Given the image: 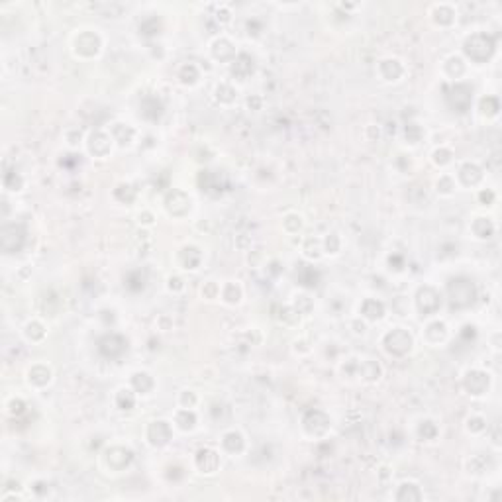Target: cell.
Masks as SVG:
<instances>
[{
  "instance_id": "cell-25",
  "label": "cell",
  "mask_w": 502,
  "mask_h": 502,
  "mask_svg": "<svg viewBox=\"0 0 502 502\" xmlns=\"http://www.w3.org/2000/svg\"><path fill=\"white\" fill-rule=\"evenodd\" d=\"M224 447H226L230 453H240V451L244 449V439H242L240 434L230 432V434L224 436Z\"/></svg>"
},
{
  "instance_id": "cell-16",
  "label": "cell",
  "mask_w": 502,
  "mask_h": 502,
  "mask_svg": "<svg viewBox=\"0 0 502 502\" xmlns=\"http://www.w3.org/2000/svg\"><path fill=\"white\" fill-rule=\"evenodd\" d=\"M89 149L96 157L108 155V151H110V137L106 133H102V131H94L93 135H91V141H89Z\"/></svg>"
},
{
  "instance_id": "cell-55",
  "label": "cell",
  "mask_w": 502,
  "mask_h": 502,
  "mask_svg": "<svg viewBox=\"0 0 502 502\" xmlns=\"http://www.w3.org/2000/svg\"><path fill=\"white\" fill-rule=\"evenodd\" d=\"M326 248H328V251H338V248H340L338 238H336V236H330L328 242H326Z\"/></svg>"
},
{
  "instance_id": "cell-38",
  "label": "cell",
  "mask_w": 502,
  "mask_h": 502,
  "mask_svg": "<svg viewBox=\"0 0 502 502\" xmlns=\"http://www.w3.org/2000/svg\"><path fill=\"white\" fill-rule=\"evenodd\" d=\"M4 187L10 188V190H20L22 188V177L18 173H14V171L6 173L4 175Z\"/></svg>"
},
{
  "instance_id": "cell-28",
  "label": "cell",
  "mask_w": 502,
  "mask_h": 502,
  "mask_svg": "<svg viewBox=\"0 0 502 502\" xmlns=\"http://www.w3.org/2000/svg\"><path fill=\"white\" fill-rule=\"evenodd\" d=\"M131 384H133V388L137 392H149L151 386H153V380H151V376L147 375V373H137L131 378Z\"/></svg>"
},
{
  "instance_id": "cell-10",
  "label": "cell",
  "mask_w": 502,
  "mask_h": 502,
  "mask_svg": "<svg viewBox=\"0 0 502 502\" xmlns=\"http://www.w3.org/2000/svg\"><path fill=\"white\" fill-rule=\"evenodd\" d=\"M198 185L202 187V190H206L208 194L216 196L226 187V177L216 173V171H202L200 177H198Z\"/></svg>"
},
{
  "instance_id": "cell-48",
  "label": "cell",
  "mask_w": 502,
  "mask_h": 502,
  "mask_svg": "<svg viewBox=\"0 0 502 502\" xmlns=\"http://www.w3.org/2000/svg\"><path fill=\"white\" fill-rule=\"evenodd\" d=\"M420 137H422V129H420L418 126H416V124L406 126V139H408V141L416 143V141H418Z\"/></svg>"
},
{
  "instance_id": "cell-50",
  "label": "cell",
  "mask_w": 502,
  "mask_h": 502,
  "mask_svg": "<svg viewBox=\"0 0 502 502\" xmlns=\"http://www.w3.org/2000/svg\"><path fill=\"white\" fill-rule=\"evenodd\" d=\"M310 306H312V302H310L308 296H298V300H296V310H298V314L310 310Z\"/></svg>"
},
{
  "instance_id": "cell-7",
  "label": "cell",
  "mask_w": 502,
  "mask_h": 502,
  "mask_svg": "<svg viewBox=\"0 0 502 502\" xmlns=\"http://www.w3.org/2000/svg\"><path fill=\"white\" fill-rule=\"evenodd\" d=\"M416 304L420 308L422 314H434L441 306V300H439L438 290H434L432 286H424L418 290V296H416Z\"/></svg>"
},
{
  "instance_id": "cell-33",
  "label": "cell",
  "mask_w": 502,
  "mask_h": 502,
  "mask_svg": "<svg viewBox=\"0 0 502 502\" xmlns=\"http://www.w3.org/2000/svg\"><path fill=\"white\" fill-rule=\"evenodd\" d=\"M116 404H118V408H122V410H131L133 404H135L133 392H131V390H120L118 396H116Z\"/></svg>"
},
{
  "instance_id": "cell-14",
  "label": "cell",
  "mask_w": 502,
  "mask_h": 502,
  "mask_svg": "<svg viewBox=\"0 0 502 502\" xmlns=\"http://www.w3.org/2000/svg\"><path fill=\"white\" fill-rule=\"evenodd\" d=\"M196 465L198 469L204 473H214L220 467V457L216 451L212 449H200L196 455Z\"/></svg>"
},
{
  "instance_id": "cell-40",
  "label": "cell",
  "mask_w": 502,
  "mask_h": 502,
  "mask_svg": "<svg viewBox=\"0 0 502 502\" xmlns=\"http://www.w3.org/2000/svg\"><path fill=\"white\" fill-rule=\"evenodd\" d=\"M116 198L118 200H122V202H131L133 198H135V190L129 187V185H120V187L116 188Z\"/></svg>"
},
{
  "instance_id": "cell-52",
  "label": "cell",
  "mask_w": 502,
  "mask_h": 502,
  "mask_svg": "<svg viewBox=\"0 0 502 502\" xmlns=\"http://www.w3.org/2000/svg\"><path fill=\"white\" fill-rule=\"evenodd\" d=\"M485 428V420L483 418H473V420H469V430H473V432H481Z\"/></svg>"
},
{
  "instance_id": "cell-11",
  "label": "cell",
  "mask_w": 502,
  "mask_h": 502,
  "mask_svg": "<svg viewBox=\"0 0 502 502\" xmlns=\"http://www.w3.org/2000/svg\"><path fill=\"white\" fill-rule=\"evenodd\" d=\"M75 47H77V53L79 55H85V57H93L98 53V47H100V37L93 33V31H85L77 37L75 41Z\"/></svg>"
},
{
  "instance_id": "cell-64",
  "label": "cell",
  "mask_w": 502,
  "mask_h": 502,
  "mask_svg": "<svg viewBox=\"0 0 502 502\" xmlns=\"http://www.w3.org/2000/svg\"><path fill=\"white\" fill-rule=\"evenodd\" d=\"M143 222L149 224V222H151V216H149V214H143Z\"/></svg>"
},
{
  "instance_id": "cell-26",
  "label": "cell",
  "mask_w": 502,
  "mask_h": 502,
  "mask_svg": "<svg viewBox=\"0 0 502 502\" xmlns=\"http://www.w3.org/2000/svg\"><path fill=\"white\" fill-rule=\"evenodd\" d=\"M473 232L479 236V238H491L493 236V232H495V226L491 224V220L487 218H479L475 220V224H473Z\"/></svg>"
},
{
  "instance_id": "cell-58",
  "label": "cell",
  "mask_w": 502,
  "mask_h": 502,
  "mask_svg": "<svg viewBox=\"0 0 502 502\" xmlns=\"http://www.w3.org/2000/svg\"><path fill=\"white\" fill-rule=\"evenodd\" d=\"M483 202H493V198H495V194L491 192V190H487V192H481V196H479Z\"/></svg>"
},
{
  "instance_id": "cell-63",
  "label": "cell",
  "mask_w": 502,
  "mask_h": 502,
  "mask_svg": "<svg viewBox=\"0 0 502 502\" xmlns=\"http://www.w3.org/2000/svg\"><path fill=\"white\" fill-rule=\"evenodd\" d=\"M204 292H206L208 296H214V294H216V286H214V284H210V286H208V288H206Z\"/></svg>"
},
{
  "instance_id": "cell-36",
  "label": "cell",
  "mask_w": 502,
  "mask_h": 502,
  "mask_svg": "<svg viewBox=\"0 0 502 502\" xmlns=\"http://www.w3.org/2000/svg\"><path fill=\"white\" fill-rule=\"evenodd\" d=\"M361 373H363V376H365L367 380H375V378H378V375H380V367L376 365L375 361H365V363L361 365Z\"/></svg>"
},
{
  "instance_id": "cell-24",
  "label": "cell",
  "mask_w": 502,
  "mask_h": 502,
  "mask_svg": "<svg viewBox=\"0 0 502 502\" xmlns=\"http://www.w3.org/2000/svg\"><path fill=\"white\" fill-rule=\"evenodd\" d=\"M181 261H183V265L187 269L198 267V263H200V251L196 250V248H185V250L181 251Z\"/></svg>"
},
{
  "instance_id": "cell-35",
  "label": "cell",
  "mask_w": 502,
  "mask_h": 502,
  "mask_svg": "<svg viewBox=\"0 0 502 502\" xmlns=\"http://www.w3.org/2000/svg\"><path fill=\"white\" fill-rule=\"evenodd\" d=\"M194 422H196V416H194L192 412H188V410H181V412L177 414V424H179V428H183V430H190V428L194 426Z\"/></svg>"
},
{
  "instance_id": "cell-3",
  "label": "cell",
  "mask_w": 502,
  "mask_h": 502,
  "mask_svg": "<svg viewBox=\"0 0 502 502\" xmlns=\"http://www.w3.org/2000/svg\"><path fill=\"white\" fill-rule=\"evenodd\" d=\"M26 244V230L22 224H6L0 230V246L6 253H16Z\"/></svg>"
},
{
  "instance_id": "cell-18",
  "label": "cell",
  "mask_w": 502,
  "mask_h": 502,
  "mask_svg": "<svg viewBox=\"0 0 502 502\" xmlns=\"http://www.w3.org/2000/svg\"><path fill=\"white\" fill-rule=\"evenodd\" d=\"M253 73V59L248 53H242L236 57V61L232 65V75H236L238 79H246Z\"/></svg>"
},
{
  "instance_id": "cell-43",
  "label": "cell",
  "mask_w": 502,
  "mask_h": 502,
  "mask_svg": "<svg viewBox=\"0 0 502 502\" xmlns=\"http://www.w3.org/2000/svg\"><path fill=\"white\" fill-rule=\"evenodd\" d=\"M240 296H242V290L236 286V284H228L226 286V290H224V298L228 300V302H238L240 300Z\"/></svg>"
},
{
  "instance_id": "cell-53",
  "label": "cell",
  "mask_w": 502,
  "mask_h": 502,
  "mask_svg": "<svg viewBox=\"0 0 502 502\" xmlns=\"http://www.w3.org/2000/svg\"><path fill=\"white\" fill-rule=\"evenodd\" d=\"M451 188H453V183H451V179H447V177H443L438 183V190H441V192H451Z\"/></svg>"
},
{
  "instance_id": "cell-15",
  "label": "cell",
  "mask_w": 502,
  "mask_h": 502,
  "mask_svg": "<svg viewBox=\"0 0 502 502\" xmlns=\"http://www.w3.org/2000/svg\"><path fill=\"white\" fill-rule=\"evenodd\" d=\"M147 436L153 445H165L171 439V428L165 422H153L147 430Z\"/></svg>"
},
{
  "instance_id": "cell-42",
  "label": "cell",
  "mask_w": 502,
  "mask_h": 502,
  "mask_svg": "<svg viewBox=\"0 0 502 502\" xmlns=\"http://www.w3.org/2000/svg\"><path fill=\"white\" fill-rule=\"evenodd\" d=\"M216 94H218V100H222V102H232L236 98V91L230 85H220Z\"/></svg>"
},
{
  "instance_id": "cell-44",
  "label": "cell",
  "mask_w": 502,
  "mask_h": 502,
  "mask_svg": "<svg viewBox=\"0 0 502 502\" xmlns=\"http://www.w3.org/2000/svg\"><path fill=\"white\" fill-rule=\"evenodd\" d=\"M141 33H145V35H153L159 31V20L157 18H147L143 24H141Z\"/></svg>"
},
{
  "instance_id": "cell-57",
  "label": "cell",
  "mask_w": 502,
  "mask_h": 502,
  "mask_svg": "<svg viewBox=\"0 0 502 502\" xmlns=\"http://www.w3.org/2000/svg\"><path fill=\"white\" fill-rule=\"evenodd\" d=\"M461 336H463V338H467V340H473V338H475V328H473V326H465Z\"/></svg>"
},
{
  "instance_id": "cell-32",
  "label": "cell",
  "mask_w": 502,
  "mask_h": 502,
  "mask_svg": "<svg viewBox=\"0 0 502 502\" xmlns=\"http://www.w3.org/2000/svg\"><path fill=\"white\" fill-rule=\"evenodd\" d=\"M481 110H483V114H487V116H495V114L501 110L499 98H495V96L483 98V100H481Z\"/></svg>"
},
{
  "instance_id": "cell-20",
  "label": "cell",
  "mask_w": 502,
  "mask_h": 502,
  "mask_svg": "<svg viewBox=\"0 0 502 502\" xmlns=\"http://www.w3.org/2000/svg\"><path fill=\"white\" fill-rule=\"evenodd\" d=\"M459 177H461V181H463L465 185H477V183L483 179V171H481L477 165H473V163H465V165L461 167Z\"/></svg>"
},
{
  "instance_id": "cell-46",
  "label": "cell",
  "mask_w": 502,
  "mask_h": 502,
  "mask_svg": "<svg viewBox=\"0 0 502 502\" xmlns=\"http://www.w3.org/2000/svg\"><path fill=\"white\" fill-rule=\"evenodd\" d=\"M489 467V459H485V457H475V459H471V463H469V469L473 471V473H483V471L487 469Z\"/></svg>"
},
{
  "instance_id": "cell-30",
  "label": "cell",
  "mask_w": 502,
  "mask_h": 502,
  "mask_svg": "<svg viewBox=\"0 0 502 502\" xmlns=\"http://www.w3.org/2000/svg\"><path fill=\"white\" fill-rule=\"evenodd\" d=\"M143 284H145V277H143L139 271H133V273H129V275L126 277V286H127L131 292H139V290L143 288Z\"/></svg>"
},
{
  "instance_id": "cell-9",
  "label": "cell",
  "mask_w": 502,
  "mask_h": 502,
  "mask_svg": "<svg viewBox=\"0 0 502 502\" xmlns=\"http://www.w3.org/2000/svg\"><path fill=\"white\" fill-rule=\"evenodd\" d=\"M304 428L314 434V436H322V434H326L328 432V428H330V418L324 414V412H320V410H310L306 416H304Z\"/></svg>"
},
{
  "instance_id": "cell-2",
  "label": "cell",
  "mask_w": 502,
  "mask_h": 502,
  "mask_svg": "<svg viewBox=\"0 0 502 502\" xmlns=\"http://www.w3.org/2000/svg\"><path fill=\"white\" fill-rule=\"evenodd\" d=\"M495 47H497L495 37H491L487 33H475V35H471L469 39L465 41V53H467V57H471L473 61L477 63H485L487 59H491L493 53H495Z\"/></svg>"
},
{
  "instance_id": "cell-41",
  "label": "cell",
  "mask_w": 502,
  "mask_h": 502,
  "mask_svg": "<svg viewBox=\"0 0 502 502\" xmlns=\"http://www.w3.org/2000/svg\"><path fill=\"white\" fill-rule=\"evenodd\" d=\"M26 334H28V338L30 340H41L43 336H45V330H43V326L41 324H37V322H31L30 326H28V330H26Z\"/></svg>"
},
{
  "instance_id": "cell-62",
  "label": "cell",
  "mask_w": 502,
  "mask_h": 502,
  "mask_svg": "<svg viewBox=\"0 0 502 502\" xmlns=\"http://www.w3.org/2000/svg\"><path fill=\"white\" fill-rule=\"evenodd\" d=\"M248 104H250V106H253V108H259L261 100H259V98H250V100H248Z\"/></svg>"
},
{
  "instance_id": "cell-45",
  "label": "cell",
  "mask_w": 502,
  "mask_h": 502,
  "mask_svg": "<svg viewBox=\"0 0 502 502\" xmlns=\"http://www.w3.org/2000/svg\"><path fill=\"white\" fill-rule=\"evenodd\" d=\"M436 434H438V428H436L432 422H424V424L420 426V436H422L424 439L436 438Z\"/></svg>"
},
{
  "instance_id": "cell-4",
  "label": "cell",
  "mask_w": 502,
  "mask_h": 502,
  "mask_svg": "<svg viewBox=\"0 0 502 502\" xmlns=\"http://www.w3.org/2000/svg\"><path fill=\"white\" fill-rule=\"evenodd\" d=\"M473 100V89L465 83H457L451 89H447V104L455 112H467Z\"/></svg>"
},
{
  "instance_id": "cell-34",
  "label": "cell",
  "mask_w": 502,
  "mask_h": 502,
  "mask_svg": "<svg viewBox=\"0 0 502 502\" xmlns=\"http://www.w3.org/2000/svg\"><path fill=\"white\" fill-rule=\"evenodd\" d=\"M436 22L438 24H443V26H447V24H451L453 22V10L449 8V6H439V8H436Z\"/></svg>"
},
{
  "instance_id": "cell-22",
  "label": "cell",
  "mask_w": 502,
  "mask_h": 502,
  "mask_svg": "<svg viewBox=\"0 0 502 502\" xmlns=\"http://www.w3.org/2000/svg\"><path fill=\"white\" fill-rule=\"evenodd\" d=\"M49 378H51V371H49L47 367H43V365H35V367H31L30 380L33 382V384L43 386V384H47V382H49Z\"/></svg>"
},
{
  "instance_id": "cell-56",
  "label": "cell",
  "mask_w": 502,
  "mask_h": 502,
  "mask_svg": "<svg viewBox=\"0 0 502 502\" xmlns=\"http://www.w3.org/2000/svg\"><path fill=\"white\" fill-rule=\"evenodd\" d=\"M181 402H183L185 406H192V404H194V394H190V392H185V394L181 396Z\"/></svg>"
},
{
  "instance_id": "cell-19",
  "label": "cell",
  "mask_w": 502,
  "mask_h": 502,
  "mask_svg": "<svg viewBox=\"0 0 502 502\" xmlns=\"http://www.w3.org/2000/svg\"><path fill=\"white\" fill-rule=\"evenodd\" d=\"M212 53H214V57L220 59V61H230V59H234L236 49H234V45H232L228 39H218V41H214Z\"/></svg>"
},
{
  "instance_id": "cell-47",
  "label": "cell",
  "mask_w": 502,
  "mask_h": 502,
  "mask_svg": "<svg viewBox=\"0 0 502 502\" xmlns=\"http://www.w3.org/2000/svg\"><path fill=\"white\" fill-rule=\"evenodd\" d=\"M447 71H449V75L459 77V75L463 73V63H461V59H457V57L449 59V63H447Z\"/></svg>"
},
{
  "instance_id": "cell-27",
  "label": "cell",
  "mask_w": 502,
  "mask_h": 502,
  "mask_svg": "<svg viewBox=\"0 0 502 502\" xmlns=\"http://www.w3.org/2000/svg\"><path fill=\"white\" fill-rule=\"evenodd\" d=\"M380 73L384 75V79L394 81V79H398L402 75V67H400L398 61H384L380 65Z\"/></svg>"
},
{
  "instance_id": "cell-13",
  "label": "cell",
  "mask_w": 502,
  "mask_h": 502,
  "mask_svg": "<svg viewBox=\"0 0 502 502\" xmlns=\"http://www.w3.org/2000/svg\"><path fill=\"white\" fill-rule=\"evenodd\" d=\"M489 375L483 371H471L465 376V388L469 390L471 394H483L489 388Z\"/></svg>"
},
{
  "instance_id": "cell-31",
  "label": "cell",
  "mask_w": 502,
  "mask_h": 502,
  "mask_svg": "<svg viewBox=\"0 0 502 502\" xmlns=\"http://www.w3.org/2000/svg\"><path fill=\"white\" fill-rule=\"evenodd\" d=\"M114 137H116V141H120L122 145H126V143H129V141H131V137H133V129H131L129 126L116 124L114 126Z\"/></svg>"
},
{
  "instance_id": "cell-5",
  "label": "cell",
  "mask_w": 502,
  "mask_h": 502,
  "mask_svg": "<svg viewBox=\"0 0 502 502\" xmlns=\"http://www.w3.org/2000/svg\"><path fill=\"white\" fill-rule=\"evenodd\" d=\"M384 347L392 355H404L412 347V338H410V334L406 330H400V328L392 330V332H388L384 336Z\"/></svg>"
},
{
  "instance_id": "cell-39",
  "label": "cell",
  "mask_w": 502,
  "mask_h": 502,
  "mask_svg": "<svg viewBox=\"0 0 502 502\" xmlns=\"http://www.w3.org/2000/svg\"><path fill=\"white\" fill-rule=\"evenodd\" d=\"M196 79H198V71H196L194 65H185V67L181 69V81H183L185 85H192Z\"/></svg>"
},
{
  "instance_id": "cell-6",
  "label": "cell",
  "mask_w": 502,
  "mask_h": 502,
  "mask_svg": "<svg viewBox=\"0 0 502 502\" xmlns=\"http://www.w3.org/2000/svg\"><path fill=\"white\" fill-rule=\"evenodd\" d=\"M126 347H127V342H126L122 336H118V334H106V336L100 338V342H98V351H100L104 357H108V359L120 357L126 351Z\"/></svg>"
},
{
  "instance_id": "cell-37",
  "label": "cell",
  "mask_w": 502,
  "mask_h": 502,
  "mask_svg": "<svg viewBox=\"0 0 502 502\" xmlns=\"http://www.w3.org/2000/svg\"><path fill=\"white\" fill-rule=\"evenodd\" d=\"M428 338H430L432 342H439V340H443V338H445V326H443L441 322H434V324H430V326H428Z\"/></svg>"
},
{
  "instance_id": "cell-12",
  "label": "cell",
  "mask_w": 502,
  "mask_h": 502,
  "mask_svg": "<svg viewBox=\"0 0 502 502\" xmlns=\"http://www.w3.org/2000/svg\"><path fill=\"white\" fill-rule=\"evenodd\" d=\"M131 459H133V453L129 449H126V447H112L106 453V463L112 471L126 469L131 463Z\"/></svg>"
},
{
  "instance_id": "cell-21",
  "label": "cell",
  "mask_w": 502,
  "mask_h": 502,
  "mask_svg": "<svg viewBox=\"0 0 502 502\" xmlns=\"http://www.w3.org/2000/svg\"><path fill=\"white\" fill-rule=\"evenodd\" d=\"M361 312H363L365 318H369V320H376V318H380V316L384 314V304H382V302H378V300L369 298V300H365V302H363Z\"/></svg>"
},
{
  "instance_id": "cell-23",
  "label": "cell",
  "mask_w": 502,
  "mask_h": 502,
  "mask_svg": "<svg viewBox=\"0 0 502 502\" xmlns=\"http://www.w3.org/2000/svg\"><path fill=\"white\" fill-rule=\"evenodd\" d=\"M422 499V495H420V491H418V487L416 485H402L400 487V491L396 493V501L400 502H416Z\"/></svg>"
},
{
  "instance_id": "cell-49",
  "label": "cell",
  "mask_w": 502,
  "mask_h": 502,
  "mask_svg": "<svg viewBox=\"0 0 502 502\" xmlns=\"http://www.w3.org/2000/svg\"><path fill=\"white\" fill-rule=\"evenodd\" d=\"M434 161H436L438 165L449 163V161H451V151H449V149H438V151L434 153Z\"/></svg>"
},
{
  "instance_id": "cell-29",
  "label": "cell",
  "mask_w": 502,
  "mask_h": 502,
  "mask_svg": "<svg viewBox=\"0 0 502 502\" xmlns=\"http://www.w3.org/2000/svg\"><path fill=\"white\" fill-rule=\"evenodd\" d=\"M298 281L302 282V284H306V286H314L318 282V273L314 271L312 267H308V265H300V269H298Z\"/></svg>"
},
{
  "instance_id": "cell-60",
  "label": "cell",
  "mask_w": 502,
  "mask_h": 502,
  "mask_svg": "<svg viewBox=\"0 0 502 502\" xmlns=\"http://www.w3.org/2000/svg\"><path fill=\"white\" fill-rule=\"evenodd\" d=\"M218 20H222V22H228V20H230V12H228L226 8L218 10Z\"/></svg>"
},
{
  "instance_id": "cell-8",
  "label": "cell",
  "mask_w": 502,
  "mask_h": 502,
  "mask_svg": "<svg viewBox=\"0 0 502 502\" xmlns=\"http://www.w3.org/2000/svg\"><path fill=\"white\" fill-rule=\"evenodd\" d=\"M165 206L173 216H185L190 210V198L181 190H173L165 198Z\"/></svg>"
},
{
  "instance_id": "cell-59",
  "label": "cell",
  "mask_w": 502,
  "mask_h": 502,
  "mask_svg": "<svg viewBox=\"0 0 502 502\" xmlns=\"http://www.w3.org/2000/svg\"><path fill=\"white\" fill-rule=\"evenodd\" d=\"M388 261H390V265H392V263H394V265H396V267H394V269H402V257H398V255H394V257H390V259H388Z\"/></svg>"
},
{
  "instance_id": "cell-1",
  "label": "cell",
  "mask_w": 502,
  "mask_h": 502,
  "mask_svg": "<svg viewBox=\"0 0 502 502\" xmlns=\"http://www.w3.org/2000/svg\"><path fill=\"white\" fill-rule=\"evenodd\" d=\"M447 292H449L451 306H455V308H467L477 298V286H475V282L471 281V279H465V277L451 279L449 284H447Z\"/></svg>"
},
{
  "instance_id": "cell-54",
  "label": "cell",
  "mask_w": 502,
  "mask_h": 502,
  "mask_svg": "<svg viewBox=\"0 0 502 502\" xmlns=\"http://www.w3.org/2000/svg\"><path fill=\"white\" fill-rule=\"evenodd\" d=\"M10 412L16 414V416L22 414V412H24V402H22V400H12V402H10Z\"/></svg>"
},
{
  "instance_id": "cell-51",
  "label": "cell",
  "mask_w": 502,
  "mask_h": 502,
  "mask_svg": "<svg viewBox=\"0 0 502 502\" xmlns=\"http://www.w3.org/2000/svg\"><path fill=\"white\" fill-rule=\"evenodd\" d=\"M284 226H286L290 232H296V230L300 228V218H296V216H288V218L284 220Z\"/></svg>"
},
{
  "instance_id": "cell-17",
  "label": "cell",
  "mask_w": 502,
  "mask_h": 502,
  "mask_svg": "<svg viewBox=\"0 0 502 502\" xmlns=\"http://www.w3.org/2000/svg\"><path fill=\"white\" fill-rule=\"evenodd\" d=\"M163 114V104L157 96H147L141 102V116L147 120H159Z\"/></svg>"
},
{
  "instance_id": "cell-61",
  "label": "cell",
  "mask_w": 502,
  "mask_h": 502,
  "mask_svg": "<svg viewBox=\"0 0 502 502\" xmlns=\"http://www.w3.org/2000/svg\"><path fill=\"white\" fill-rule=\"evenodd\" d=\"M171 288H175V290H179L183 284H181V279H171V284H169Z\"/></svg>"
}]
</instances>
